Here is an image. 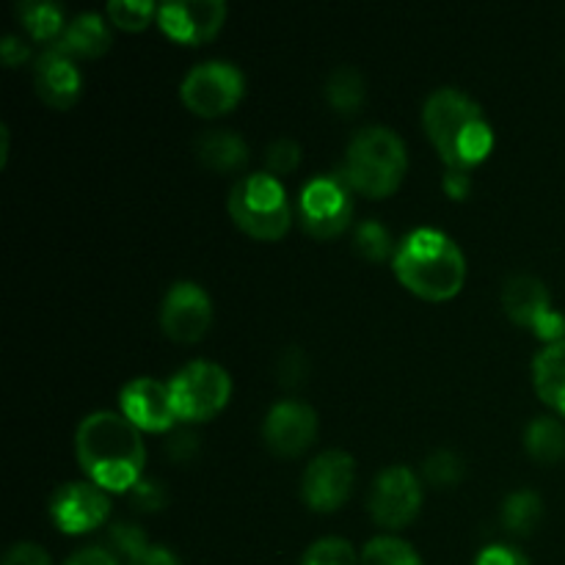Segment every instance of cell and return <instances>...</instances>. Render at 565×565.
I'll return each mask as SVG.
<instances>
[{"label":"cell","instance_id":"35","mask_svg":"<svg viewBox=\"0 0 565 565\" xmlns=\"http://www.w3.org/2000/svg\"><path fill=\"white\" fill-rule=\"evenodd\" d=\"M307 373V356L298 348H287L279 356V381L281 384H298Z\"/></svg>","mask_w":565,"mask_h":565},{"label":"cell","instance_id":"10","mask_svg":"<svg viewBox=\"0 0 565 565\" xmlns=\"http://www.w3.org/2000/svg\"><path fill=\"white\" fill-rule=\"evenodd\" d=\"M370 516L381 527H406L423 508V483L408 463H390L373 478L367 497Z\"/></svg>","mask_w":565,"mask_h":565},{"label":"cell","instance_id":"14","mask_svg":"<svg viewBox=\"0 0 565 565\" xmlns=\"http://www.w3.org/2000/svg\"><path fill=\"white\" fill-rule=\"evenodd\" d=\"M318 436V412L309 403L276 401L263 419V439L279 456H298Z\"/></svg>","mask_w":565,"mask_h":565},{"label":"cell","instance_id":"3","mask_svg":"<svg viewBox=\"0 0 565 565\" xmlns=\"http://www.w3.org/2000/svg\"><path fill=\"white\" fill-rule=\"evenodd\" d=\"M392 270L414 296L445 301L463 287L467 257L447 232L436 226H417L397 243Z\"/></svg>","mask_w":565,"mask_h":565},{"label":"cell","instance_id":"38","mask_svg":"<svg viewBox=\"0 0 565 565\" xmlns=\"http://www.w3.org/2000/svg\"><path fill=\"white\" fill-rule=\"evenodd\" d=\"M64 565H121V563L119 557H116L110 550H105V546H83V550L72 552Z\"/></svg>","mask_w":565,"mask_h":565},{"label":"cell","instance_id":"20","mask_svg":"<svg viewBox=\"0 0 565 565\" xmlns=\"http://www.w3.org/2000/svg\"><path fill=\"white\" fill-rule=\"evenodd\" d=\"M196 158L215 171H235L248 160V143L235 130H204L196 138Z\"/></svg>","mask_w":565,"mask_h":565},{"label":"cell","instance_id":"30","mask_svg":"<svg viewBox=\"0 0 565 565\" xmlns=\"http://www.w3.org/2000/svg\"><path fill=\"white\" fill-rule=\"evenodd\" d=\"M108 541H110V550H114V555L116 557L121 555L127 563H130L132 557L141 555V552L149 546L147 533H143L141 524H136V522H114V524H110Z\"/></svg>","mask_w":565,"mask_h":565},{"label":"cell","instance_id":"28","mask_svg":"<svg viewBox=\"0 0 565 565\" xmlns=\"http://www.w3.org/2000/svg\"><path fill=\"white\" fill-rule=\"evenodd\" d=\"M463 472H467L463 458L458 456V452L447 450V447H439V450L430 452L423 463L425 480L439 486V489H450V486H456L458 480L463 478Z\"/></svg>","mask_w":565,"mask_h":565},{"label":"cell","instance_id":"6","mask_svg":"<svg viewBox=\"0 0 565 565\" xmlns=\"http://www.w3.org/2000/svg\"><path fill=\"white\" fill-rule=\"evenodd\" d=\"M169 390L180 419L202 423V419L215 417L226 406L232 395V379L218 362L193 359L171 375Z\"/></svg>","mask_w":565,"mask_h":565},{"label":"cell","instance_id":"11","mask_svg":"<svg viewBox=\"0 0 565 565\" xmlns=\"http://www.w3.org/2000/svg\"><path fill=\"white\" fill-rule=\"evenodd\" d=\"M353 480H356L353 456L331 447L307 463L301 475V497L315 511H337L351 497Z\"/></svg>","mask_w":565,"mask_h":565},{"label":"cell","instance_id":"8","mask_svg":"<svg viewBox=\"0 0 565 565\" xmlns=\"http://www.w3.org/2000/svg\"><path fill=\"white\" fill-rule=\"evenodd\" d=\"M298 215L309 235L334 237L353 221V188L340 169L334 174H318L303 182L298 196Z\"/></svg>","mask_w":565,"mask_h":565},{"label":"cell","instance_id":"5","mask_svg":"<svg viewBox=\"0 0 565 565\" xmlns=\"http://www.w3.org/2000/svg\"><path fill=\"white\" fill-rule=\"evenodd\" d=\"M230 215L243 232L259 241H279L290 230L292 210L285 185L270 171H252L232 185Z\"/></svg>","mask_w":565,"mask_h":565},{"label":"cell","instance_id":"13","mask_svg":"<svg viewBox=\"0 0 565 565\" xmlns=\"http://www.w3.org/2000/svg\"><path fill=\"white\" fill-rule=\"evenodd\" d=\"M213 323V301L207 290L191 279H180L160 301V329L177 342L202 340Z\"/></svg>","mask_w":565,"mask_h":565},{"label":"cell","instance_id":"34","mask_svg":"<svg viewBox=\"0 0 565 565\" xmlns=\"http://www.w3.org/2000/svg\"><path fill=\"white\" fill-rule=\"evenodd\" d=\"M472 565H530L527 555L513 544H489L478 552Z\"/></svg>","mask_w":565,"mask_h":565},{"label":"cell","instance_id":"40","mask_svg":"<svg viewBox=\"0 0 565 565\" xmlns=\"http://www.w3.org/2000/svg\"><path fill=\"white\" fill-rule=\"evenodd\" d=\"M445 191L450 193L452 199H467L469 191H472V177H469V171H458V169L447 171Z\"/></svg>","mask_w":565,"mask_h":565},{"label":"cell","instance_id":"36","mask_svg":"<svg viewBox=\"0 0 565 565\" xmlns=\"http://www.w3.org/2000/svg\"><path fill=\"white\" fill-rule=\"evenodd\" d=\"M0 58H3L6 66H20L22 61L31 58V44L20 33H6L0 39Z\"/></svg>","mask_w":565,"mask_h":565},{"label":"cell","instance_id":"41","mask_svg":"<svg viewBox=\"0 0 565 565\" xmlns=\"http://www.w3.org/2000/svg\"><path fill=\"white\" fill-rule=\"evenodd\" d=\"M9 158V127L0 125V163Z\"/></svg>","mask_w":565,"mask_h":565},{"label":"cell","instance_id":"19","mask_svg":"<svg viewBox=\"0 0 565 565\" xmlns=\"http://www.w3.org/2000/svg\"><path fill=\"white\" fill-rule=\"evenodd\" d=\"M533 384L541 401L565 417V340L550 342L535 353Z\"/></svg>","mask_w":565,"mask_h":565},{"label":"cell","instance_id":"26","mask_svg":"<svg viewBox=\"0 0 565 565\" xmlns=\"http://www.w3.org/2000/svg\"><path fill=\"white\" fill-rule=\"evenodd\" d=\"M353 246L370 263H384V259L395 257V241H392L390 230L381 221L367 218L356 226L353 232Z\"/></svg>","mask_w":565,"mask_h":565},{"label":"cell","instance_id":"32","mask_svg":"<svg viewBox=\"0 0 565 565\" xmlns=\"http://www.w3.org/2000/svg\"><path fill=\"white\" fill-rule=\"evenodd\" d=\"M127 494H130L132 505H138L141 511H160L166 505V500H169L166 486L154 478H141Z\"/></svg>","mask_w":565,"mask_h":565},{"label":"cell","instance_id":"18","mask_svg":"<svg viewBox=\"0 0 565 565\" xmlns=\"http://www.w3.org/2000/svg\"><path fill=\"white\" fill-rule=\"evenodd\" d=\"M114 42L108 20L99 11H81L66 22L64 33L58 36V47L72 58H97Z\"/></svg>","mask_w":565,"mask_h":565},{"label":"cell","instance_id":"2","mask_svg":"<svg viewBox=\"0 0 565 565\" xmlns=\"http://www.w3.org/2000/svg\"><path fill=\"white\" fill-rule=\"evenodd\" d=\"M423 125L450 169L469 171L494 147V127L480 103L458 86H439L425 97Z\"/></svg>","mask_w":565,"mask_h":565},{"label":"cell","instance_id":"37","mask_svg":"<svg viewBox=\"0 0 565 565\" xmlns=\"http://www.w3.org/2000/svg\"><path fill=\"white\" fill-rule=\"evenodd\" d=\"M166 450H169L174 458H180V461H188V458L196 456L199 450L196 434H191V430L185 428H174L171 430L169 441H166Z\"/></svg>","mask_w":565,"mask_h":565},{"label":"cell","instance_id":"24","mask_svg":"<svg viewBox=\"0 0 565 565\" xmlns=\"http://www.w3.org/2000/svg\"><path fill=\"white\" fill-rule=\"evenodd\" d=\"M364 97H367V81H364L356 66L340 64L337 70L329 72V77H326V99L340 114H353V110L362 108Z\"/></svg>","mask_w":565,"mask_h":565},{"label":"cell","instance_id":"25","mask_svg":"<svg viewBox=\"0 0 565 565\" xmlns=\"http://www.w3.org/2000/svg\"><path fill=\"white\" fill-rule=\"evenodd\" d=\"M362 565H425L419 552L397 535H375L364 544Z\"/></svg>","mask_w":565,"mask_h":565},{"label":"cell","instance_id":"21","mask_svg":"<svg viewBox=\"0 0 565 565\" xmlns=\"http://www.w3.org/2000/svg\"><path fill=\"white\" fill-rule=\"evenodd\" d=\"M14 14L33 39L50 44L58 42L66 22H70L66 20L64 6L55 3V0H20V3L14 6Z\"/></svg>","mask_w":565,"mask_h":565},{"label":"cell","instance_id":"27","mask_svg":"<svg viewBox=\"0 0 565 565\" xmlns=\"http://www.w3.org/2000/svg\"><path fill=\"white\" fill-rule=\"evenodd\" d=\"M301 565H362L353 544L340 535H323L312 541L301 555Z\"/></svg>","mask_w":565,"mask_h":565},{"label":"cell","instance_id":"7","mask_svg":"<svg viewBox=\"0 0 565 565\" xmlns=\"http://www.w3.org/2000/svg\"><path fill=\"white\" fill-rule=\"evenodd\" d=\"M246 92V75L235 61L207 58L193 64L180 83V97L193 114L221 116L235 108Z\"/></svg>","mask_w":565,"mask_h":565},{"label":"cell","instance_id":"23","mask_svg":"<svg viewBox=\"0 0 565 565\" xmlns=\"http://www.w3.org/2000/svg\"><path fill=\"white\" fill-rule=\"evenodd\" d=\"M541 516H544V500L539 491L533 489H516L502 500L500 519L502 527L511 530L513 535H530L539 527Z\"/></svg>","mask_w":565,"mask_h":565},{"label":"cell","instance_id":"1","mask_svg":"<svg viewBox=\"0 0 565 565\" xmlns=\"http://www.w3.org/2000/svg\"><path fill=\"white\" fill-rule=\"evenodd\" d=\"M75 456L92 483L105 491H130L143 478L141 428L121 412L97 408L86 414L75 430Z\"/></svg>","mask_w":565,"mask_h":565},{"label":"cell","instance_id":"16","mask_svg":"<svg viewBox=\"0 0 565 565\" xmlns=\"http://www.w3.org/2000/svg\"><path fill=\"white\" fill-rule=\"evenodd\" d=\"M158 25L166 36L185 44L213 39L226 20L224 0H166L158 3Z\"/></svg>","mask_w":565,"mask_h":565},{"label":"cell","instance_id":"29","mask_svg":"<svg viewBox=\"0 0 565 565\" xmlns=\"http://www.w3.org/2000/svg\"><path fill=\"white\" fill-rule=\"evenodd\" d=\"M105 14L119 28L141 31V28H147L152 22V17H158V6L152 0H108L105 3Z\"/></svg>","mask_w":565,"mask_h":565},{"label":"cell","instance_id":"4","mask_svg":"<svg viewBox=\"0 0 565 565\" xmlns=\"http://www.w3.org/2000/svg\"><path fill=\"white\" fill-rule=\"evenodd\" d=\"M408 169L406 141L386 125H367L351 138L340 171L353 191L386 196L403 182Z\"/></svg>","mask_w":565,"mask_h":565},{"label":"cell","instance_id":"31","mask_svg":"<svg viewBox=\"0 0 565 565\" xmlns=\"http://www.w3.org/2000/svg\"><path fill=\"white\" fill-rule=\"evenodd\" d=\"M298 160H301V147H298L296 138L290 136L276 138V141H270L268 149H265V163H268L270 174L276 177L296 169Z\"/></svg>","mask_w":565,"mask_h":565},{"label":"cell","instance_id":"15","mask_svg":"<svg viewBox=\"0 0 565 565\" xmlns=\"http://www.w3.org/2000/svg\"><path fill=\"white\" fill-rule=\"evenodd\" d=\"M121 414L141 430H174L177 414L174 397H171L169 381L149 379H130L119 392Z\"/></svg>","mask_w":565,"mask_h":565},{"label":"cell","instance_id":"17","mask_svg":"<svg viewBox=\"0 0 565 565\" xmlns=\"http://www.w3.org/2000/svg\"><path fill=\"white\" fill-rule=\"evenodd\" d=\"M33 86L36 94L53 108H70L81 97L83 75L77 61L66 55L58 44H44L33 58Z\"/></svg>","mask_w":565,"mask_h":565},{"label":"cell","instance_id":"12","mask_svg":"<svg viewBox=\"0 0 565 565\" xmlns=\"http://www.w3.org/2000/svg\"><path fill=\"white\" fill-rule=\"evenodd\" d=\"M47 511L61 533H88L108 522L110 497L92 480H70V483L55 486Z\"/></svg>","mask_w":565,"mask_h":565},{"label":"cell","instance_id":"22","mask_svg":"<svg viewBox=\"0 0 565 565\" xmlns=\"http://www.w3.org/2000/svg\"><path fill=\"white\" fill-rule=\"evenodd\" d=\"M524 450L539 463H557L565 458V425L552 414L533 417L524 428Z\"/></svg>","mask_w":565,"mask_h":565},{"label":"cell","instance_id":"33","mask_svg":"<svg viewBox=\"0 0 565 565\" xmlns=\"http://www.w3.org/2000/svg\"><path fill=\"white\" fill-rule=\"evenodd\" d=\"M3 565H53L47 550L36 541H17L6 550Z\"/></svg>","mask_w":565,"mask_h":565},{"label":"cell","instance_id":"39","mask_svg":"<svg viewBox=\"0 0 565 565\" xmlns=\"http://www.w3.org/2000/svg\"><path fill=\"white\" fill-rule=\"evenodd\" d=\"M127 565H182V561L174 555V552L169 550V546L149 544L147 550L141 552V555L132 557V561Z\"/></svg>","mask_w":565,"mask_h":565},{"label":"cell","instance_id":"9","mask_svg":"<svg viewBox=\"0 0 565 565\" xmlns=\"http://www.w3.org/2000/svg\"><path fill=\"white\" fill-rule=\"evenodd\" d=\"M502 307L513 323L533 329L546 345L565 340V318L552 307L550 290L539 276L527 270L508 276L502 285Z\"/></svg>","mask_w":565,"mask_h":565}]
</instances>
